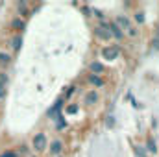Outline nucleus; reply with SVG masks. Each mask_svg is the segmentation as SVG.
<instances>
[{
  "mask_svg": "<svg viewBox=\"0 0 159 157\" xmlns=\"http://www.w3.org/2000/svg\"><path fill=\"white\" fill-rule=\"evenodd\" d=\"M117 56H119V46L117 44H106L102 48V57L104 59L113 61V59H117Z\"/></svg>",
  "mask_w": 159,
  "mask_h": 157,
  "instance_id": "obj_1",
  "label": "nucleus"
},
{
  "mask_svg": "<svg viewBox=\"0 0 159 157\" xmlns=\"http://www.w3.org/2000/svg\"><path fill=\"white\" fill-rule=\"evenodd\" d=\"M32 144H34V150H35V152L46 150V135H44V133H37V135L34 137Z\"/></svg>",
  "mask_w": 159,
  "mask_h": 157,
  "instance_id": "obj_2",
  "label": "nucleus"
},
{
  "mask_svg": "<svg viewBox=\"0 0 159 157\" xmlns=\"http://www.w3.org/2000/svg\"><path fill=\"white\" fill-rule=\"evenodd\" d=\"M117 26H119L120 30H126V32H129L133 26H131V22H129V19L126 17V15H117V22H115Z\"/></svg>",
  "mask_w": 159,
  "mask_h": 157,
  "instance_id": "obj_3",
  "label": "nucleus"
},
{
  "mask_svg": "<svg viewBox=\"0 0 159 157\" xmlns=\"http://www.w3.org/2000/svg\"><path fill=\"white\" fill-rule=\"evenodd\" d=\"M94 32H96V35L100 37V39L104 41H109L113 35H111V32L107 30V28H102V26H98V28H94Z\"/></svg>",
  "mask_w": 159,
  "mask_h": 157,
  "instance_id": "obj_4",
  "label": "nucleus"
},
{
  "mask_svg": "<svg viewBox=\"0 0 159 157\" xmlns=\"http://www.w3.org/2000/svg\"><path fill=\"white\" fill-rule=\"evenodd\" d=\"M107 30H109V32H111V35H113V37H117V39H122V37H124V34H122V30H120L119 26H117V24H115V22H109V26H107Z\"/></svg>",
  "mask_w": 159,
  "mask_h": 157,
  "instance_id": "obj_5",
  "label": "nucleus"
},
{
  "mask_svg": "<svg viewBox=\"0 0 159 157\" xmlns=\"http://www.w3.org/2000/svg\"><path fill=\"white\" fill-rule=\"evenodd\" d=\"M63 152V142L61 141H54L52 144H50V154L52 155H59Z\"/></svg>",
  "mask_w": 159,
  "mask_h": 157,
  "instance_id": "obj_6",
  "label": "nucleus"
},
{
  "mask_svg": "<svg viewBox=\"0 0 159 157\" xmlns=\"http://www.w3.org/2000/svg\"><path fill=\"white\" fill-rule=\"evenodd\" d=\"M24 26H26V24H24V20H22L20 17H15V19L11 20V28H13L15 32H22Z\"/></svg>",
  "mask_w": 159,
  "mask_h": 157,
  "instance_id": "obj_7",
  "label": "nucleus"
},
{
  "mask_svg": "<svg viewBox=\"0 0 159 157\" xmlns=\"http://www.w3.org/2000/svg\"><path fill=\"white\" fill-rule=\"evenodd\" d=\"M6 83H7V76H6V72H0V98L6 96Z\"/></svg>",
  "mask_w": 159,
  "mask_h": 157,
  "instance_id": "obj_8",
  "label": "nucleus"
},
{
  "mask_svg": "<svg viewBox=\"0 0 159 157\" xmlns=\"http://www.w3.org/2000/svg\"><path fill=\"white\" fill-rule=\"evenodd\" d=\"M85 102H87V104H96V102H98V92H96V91H89V92L85 94Z\"/></svg>",
  "mask_w": 159,
  "mask_h": 157,
  "instance_id": "obj_9",
  "label": "nucleus"
},
{
  "mask_svg": "<svg viewBox=\"0 0 159 157\" xmlns=\"http://www.w3.org/2000/svg\"><path fill=\"white\" fill-rule=\"evenodd\" d=\"M11 63V56L6 52H0V67H7Z\"/></svg>",
  "mask_w": 159,
  "mask_h": 157,
  "instance_id": "obj_10",
  "label": "nucleus"
},
{
  "mask_svg": "<svg viewBox=\"0 0 159 157\" xmlns=\"http://www.w3.org/2000/svg\"><path fill=\"white\" fill-rule=\"evenodd\" d=\"M89 83L94 85V87H102V78L96 76V74H91V76H89Z\"/></svg>",
  "mask_w": 159,
  "mask_h": 157,
  "instance_id": "obj_11",
  "label": "nucleus"
},
{
  "mask_svg": "<svg viewBox=\"0 0 159 157\" xmlns=\"http://www.w3.org/2000/svg\"><path fill=\"white\" fill-rule=\"evenodd\" d=\"M91 70H93V74H102L104 72V67H102V63H91Z\"/></svg>",
  "mask_w": 159,
  "mask_h": 157,
  "instance_id": "obj_12",
  "label": "nucleus"
},
{
  "mask_svg": "<svg viewBox=\"0 0 159 157\" xmlns=\"http://www.w3.org/2000/svg\"><path fill=\"white\" fill-rule=\"evenodd\" d=\"M20 44H22L20 35H15V37L11 39V48H13V50H19V48H20Z\"/></svg>",
  "mask_w": 159,
  "mask_h": 157,
  "instance_id": "obj_13",
  "label": "nucleus"
},
{
  "mask_svg": "<svg viewBox=\"0 0 159 157\" xmlns=\"http://www.w3.org/2000/svg\"><path fill=\"white\" fill-rule=\"evenodd\" d=\"M135 20H137V22H144V17H143V13H141V11H137V13H135Z\"/></svg>",
  "mask_w": 159,
  "mask_h": 157,
  "instance_id": "obj_14",
  "label": "nucleus"
},
{
  "mask_svg": "<svg viewBox=\"0 0 159 157\" xmlns=\"http://www.w3.org/2000/svg\"><path fill=\"white\" fill-rule=\"evenodd\" d=\"M0 157H19L15 152H4V154H0Z\"/></svg>",
  "mask_w": 159,
  "mask_h": 157,
  "instance_id": "obj_15",
  "label": "nucleus"
},
{
  "mask_svg": "<svg viewBox=\"0 0 159 157\" xmlns=\"http://www.w3.org/2000/svg\"><path fill=\"white\" fill-rule=\"evenodd\" d=\"M76 111H78V107H76V105H70V107H69V113H76Z\"/></svg>",
  "mask_w": 159,
  "mask_h": 157,
  "instance_id": "obj_16",
  "label": "nucleus"
}]
</instances>
